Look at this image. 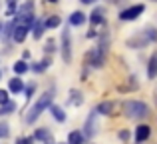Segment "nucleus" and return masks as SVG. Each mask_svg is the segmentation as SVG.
<instances>
[{
	"mask_svg": "<svg viewBox=\"0 0 157 144\" xmlns=\"http://www.w3.org/2000/svg\"><path fill=\"white\" fill-rule=\"evenodd\" d=\"M121 108H123V112H125V116H129V118H145L147 114H149L147 106L139 100H127V102H123Z\"/></svg>",
	"mask_w": 157,
	"mask_h": 144,
	"instance_id": "obj_1",
	"label": "nucleus"
},
{
	"mask_svg": "<svg viewBox=\"0 0 157 144\" xmlns=\"http://www.w3.org/2000/svg\"><path fill=\"white\" fill-rule=\"evenodd\" d=\"M52 98H54V96H52V90H50V92H46V94H44V96L40 98V100H38V102H36V104L30 108V112H28V116H26V118H28V122H34L36 118H38L40 114H42L44 110H46L48 106L52 104Z\"/></svg>",
	"mask_w": 157,
	"mask_h": 144,
	"instance_id": "obj_2",
	"label": "nucleus"
},
{
	"mask_svg": "<svg viewBox=\"0 0 157 144\" xmlns=\"http://www.w3.org/2000/svg\"><path fill=\"white\" fill-rule=\"evenodd\" d=\"M143 8H145L143 4H135V6L127 8V10H121L119 18H121V20H133V18H137V16L143 12Z\"/></svg>",
	"mask_w": 157,
	"mask_h": 144,
	"instance_id": "obj_3",
	"label": "nucleus"
},
{
	"mask_svg": "<svg viewBox=\"0 0 157 144\" xmlns=\"http://www.w3.org/2000/svg\"><path fill=\"white\" fill-rule=\"evenodd\" d=\"M70 48H72V44H70V34L64 32V34H62V56H64V62H70V60H72Z\"/></svg>",
	"mask_w": 157,
	"mask_h": 144,
	"instance_id": "obj_4",
	"label": "nucleus"
},
{
	"mask_svg": "<svg viewBox=\"0 0 157 144\" xmlns=\"http://www.w3.org/2000/svg\"><path fill=\"white\" fill-rule=\"evenodd\" d=\"M135 138H137V142H143L149 138V126L147 124H139L137 130H135Z\"/></svg>",
	"mask_w": 157,
	"mask_h": 144,
	"instance_id": "obj_5",
	"label": "nucleus"
},
{
	"mask_svg": "<svg viewBox=\"0 0 157 144\" xmlns=\"http://www.w3.org/2000/svg\"><path fill=\"white\" fill-rule=\"evenodd\" d=\"M96 114H98V112H92V116H90L88 122H86V134H88L90 138L96 134Z\"/></svg>",
	"mask_w": 157,
	"mask_h": 144,
	"instance_id": "obj_6",
	"label": "nucleus"
},
{
	"mask_svg": "<svg viewBox=\"0 0 157 144\" xmlns=\"http://www.w3.org/2000/svg\"><path fill=\"white\" fill-rule=\"evenodd\" d=\"M34 138L44 140L46 144H52V134H50V130H46V128H38V130H36V134H34Z\"/></svg>",
	"mask_w": 157,
	"mask_h": 144,
	"instance_id": "obj_7",
	"label": "nucleus"
},
{
	"mask_svg": "<svg viewBox=\"0 0 157 144\" xmlns=\"http://www.w3.org/2000/svg\"><path fill=\"white\" fill-rule=\"evenodd\" d=\"M84 22H86V16H84V12H80V10H76L70 16V24H72V26H82Z\"/></svg>",
	"mask_w": 157,
	"mask_h": 144,
	"instance_id": "obj_8",
	"label": "nucleus"
},
{
	"mask_svg": "<svg viewBox=\"0 0 157 144\" xmlns=\"http://www.w3.org/2000/svg\"><path fill=\"white\" fill-rule=\"evenodd\" d=\"M147 76L153 80V78L157 76V54L151 56V60H149V68H147Z\"/></svg>",
	"mask_w": 157,
	"mask_h": 144,
	"instance_id": "obj_9",
	"label": "nucleus"
},
{
	"mask_svg": "<svg viewBox=\"0 0 157 144\" xmlns=\"http://www.w3.org/2000/svg\"><path fill=\"white\" fill-rule=\"evenodd\" d=\"M26 34H28V28H24V26H14V40H16V42H22V40L26 38Z\"/></svg>",
	"mask_w": 157,
	"mask_h": 144,
	"instance_id": "obj_10",
	"label": "nucleus"
},
{
	"mask_svg": "<svg viewBox=\"0 0 157 144\" xmlns=\"http://www.w3.org/2000/svg\"><path fill=\"white\" fill-rule=\"evenodd\" d=\"M68 144H84V134L82 132H70V136H68Z\"/></svg>",
	"mask_w": 157,
	"mask_h": 144,
	"instance_id": "obj_11",
	"label": "nucleus"
},
{
	"mask_svg": "<svg viewBox=\"0 0 157 144\" xmlns=\"http://www.w3.org/2000/svg\"><path fill=\"white\" fill-rule=\"evenodd\" d=\"M90 20H92V24H101L104 22V10H101V8H96V10L92 12V16H90Z\"/></svg>",
	"mask_w": 157,
	"mask_h": 144,
	"instance_id": "obj_12",
	"label": "nucleus"
},
{
	"mask_svg": "<svg viewBox=\"0 0 157 144\" xmlns=\"http://www.w3.org/2000/svg\"><path fill=\"white\" fill-rule=\"evenodd\" d=\"M111 110H113V104H111V102H101V104L98 106L96 112H100V114H113Z\"/></svg>",
	"mask_w": 157,
	"mask_h": 144,
	"instance_id": "obj_13",
	"label": "nucleus"
},
{
	"mask_svg": "<svg viewBox=\"0 0 157 144\" xmlns=\"http://www.w3.org/2000/svg\"><path fill=\"white\" fill-rule=\"evenodd\" d=\"M52 116L56 118V120H60V122L66 120V114H64V110H62L60 106H52Z\"/></svg>",
	"mask_w": 157,
	"mask_h": 144,
	"instance_id": "obj_14",
	"label": "nucleus"
},
{
	"mask_svg": "<svg viewBox=\"0 0 157 144\" xmlns=\"http://www.w3.org/2000/svg\"><path fill=\"white\" fill-rule=\"evenodd\" d=\"M14 72H16V74H24V72H28V64L24 62V60H18V62L14 64Z\"/></svg>",
	"mask_w": 157,
	"mask_h": 144,
	"instance_id": "obj_15",
	"label": "nucleus"
},
{
	"mask_svg": "<svg viewBox=\"0 0 157 144\" xmlns=\"http://www.w3.org/2000/svg\"><path fill=\"white\" fill-rule=\"evenodd\" d=\"M8 86H10L12 92H20V90H22V80H20V78H12Z\"/></svg>",
	"mask_w": 157,
	"mask_h": 144,
	"instance_id": "obj_16",
	"label": "nucleus"
},
{
	"mask_svg": "<svg viewBox=\"0 0 157 144\" xmlns=\"http://www.w3.org/2000/svg\"><path fill=\"white\" fill-rule=\"evenodd\" d=\"M44 28H46V24H44V20H40V22H36V26H34V38H40V36H42Z\"/></svg>",
	"mask_w": 157,
	"mask_h": 144,
	"instance_id": "obj_17",
	"label": "nucleus"
},
{
	"mask_svg": "<svg viewBox=\"0 0 157 144\" xmlns=\"http://www.w3.org/2000/svg\"><path fill=\"white\" fill-rule=\"evenodd\" d=\"M46 28H56V26H60V16H50V18L46 20Z\"/></svg>",
	"mask_w": 157,
	"mask_h": 144,
	"instance_id": "obj_18",
	"label": "nucleus"
},
{
	"mask_svg": "<svg viewBox=\"0 0 157 144\" xmlns=\"http://www.w3.org/2000/svg\"><path fill=\"white\" fill-rule=\"evenodd\" d=\"M14 108H16V104H14V102H10V100H8L6 104H2V108H0V114H10Z\"/></svg>",
	"mask_w": 157,
	"mask_h": 144,
	"instance_id": "obj_19",
	"label": "nucleus"
},
{
	"mask_svg": "<svg viewBox=\"0 0 157 144\" xmlns=\"http://www.w3.org/2000/svg\"><path fill=\"white\" fill-rule=\"evenodd\" d=\"M6 136H8V124L0 122V138H6Z\"/></svg>",
	"mask_w": 157,
	"mask_h": 144,
	"instance_id": "obj_20",
	"label": "nucleus"
},
{
	"mask_svg": "<svg viewBox=\"0 0 157 144\" xmlns=\"http://www.w3.org/2000/svg\"><path fill=\"white\" fill-rule=\"evenodd\" d=\"M32 6H34L32 2H26L22 6V10H20V14H32Z\"/></svg>",
	"mask_w": 157,
	"mask_h": 144,
	"instance_id": "obj_21",
	"label": "nucleus"
},
{
	"mask_svg": "<svg viewBox=\"0 0 157 144\" xmlns=\"http://www.w3.org/2000/svg\"><path fill=\"white\" fill-rule=\"evenodd\" d=\"M48 64H50V58H46V60H42V62H38V66H36V70H38V72L46 70V68H48Z\"/></svg>",
	"mask_w": 157,
	"mask_h": 144,
	"instance_id": "obj_22",
	"label": "nucleus"
},
{
	"mask_svg": "<svg viewBox=\"0 0 157 144\" xmlns=\"http://www.w3.org/2000/svg\"><path fill=\"white\" fill-rule=\"evenodd\" d=\"M72 104H76V106H80L82 104V94L80 92H72Z\"/></svg>",
	"mask_w": 157,
	"mask_h": 144,
	"instance_id": "obj_23",
	"label": "nucleus"
},
{
	"mask_svg": "<svg viewBox=\"0 0 157 144\" xmlns=\"http://www.w3.org/2000/svg\"><path fill=\"white\" fill-rule=\"evenodd\" d=\"M32 142H34V136H24V138H18V142H16V144H32Z\"/></svg>",
	"mask_w": 157,
	"mask_h": 144,
	"instance_id": "obj_24",
	"label": "nucleus"
},
{
	"mask_svg": "<svg viewBox=\"0 0 157 144\" xmlns=\"http://www.w3.org/2000/svg\"><path fill=\"white\" fill-rule=\"evenodd\" d=\"M8 102V92L6 90H0V104H6Z\"/></svg>",
	"mask_w": 157,
	"mask_h": 144,
	"instance_id": "obj_25",
	"label": "nucleus"
},
{
	"mask_svg": "<svg viewBox=\"0 0 157 144\" xmlns=\"http://www.w3.org/2000/svg\"><path fill=\"white\" fill-rule=\"evenodd\" d=\"M32 92H34V84H30V86L26 88V98H30V96H32Z\"/></svg>",
	"mask_w": 157,
	"mask_h": 144,
	"instance_id": "obj_26",
	"label": "nucleus"
},
{
	"mask_svg": "<svg viewBox=\"0 0 157 144\" xmlns=\"http://www.w3.org/2000/svg\"><path fill=\"white\" fill-rule=\"evenodd\" d=\"M119 138H121V140H127V138H129V134H127V130H123V132H119Z\"/></svg>",
	"mask_w": 157,
	"mask_h": 144,
	"instance_id": "obj_27",
	"label": "nucleus"
},
{
	"mask_svg": "<svg viewBox=\"0 0 157 144\" xmlns=\"http://www.w3.org/2000/svg\"><path fill=\"white\" fill-rule=\"evenodd\" d=\"M54 50V40H48V52Z\"/></svg>",
	"mask_w": 157,
	"mask_h": 144,
	"instance_id": "obj_28",
	"label": "nucleus"
},
{
	"mask_svg": "<svg viewBox=\"0 0 157 144\" xmlns=\"http://www.w3.org/2000/svg\"><path fill=\"white\" fill-rule=\"evenodd\" d=\"M84 4H92V2H96V0H82Z\"/></svg>",
	"mask_w": 157,
	"mask_h": 144,
	"instance_id": "obj_29",
	"label": "nucleus"
},
{
	"mask_svg": "<svg viewBox=\"0 0 157 144\" xmlns=\"http://www.w3.org/2000/svg\"><path fill=\"white\" fill-rule=\"evenodd\" d=\"M0 30H2V22H0Z\"/></svg>",
	"mask_w": 157,
	"mask_h": 144,
	"instance_id": "obj_30",
	"label": "nucleus"
},
{
	"mask_svg": "<svg viewBox=\"0 0 157 144\" xmlns=\"http://www.w3.org/2000/svg\"><path fill=\"white\" fill-rule=\"evenodd\" d=\"M50 2H58V0H50Z\"/></svg>",
	"mask_w": 157,
	"mask_h": 144,
	"instance_id": "obj_31",
	"label": "nucleus"
}]
</instances>
